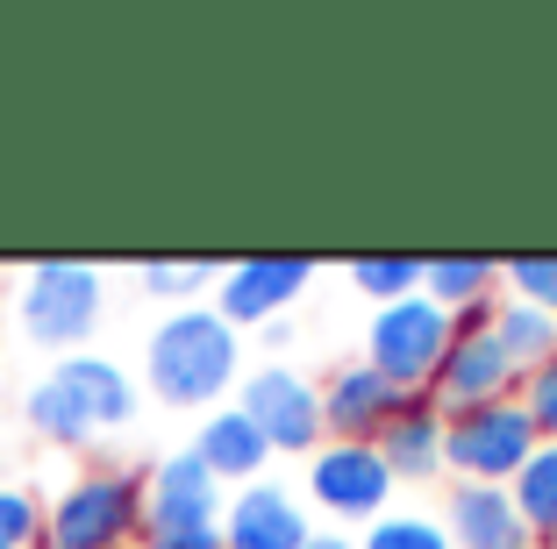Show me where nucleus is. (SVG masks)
<instances>
[{
	"instance_id": "1",
	"label": "nucleus",
	"mask_w": 557,
	"mask_h": 549,
	"mask_svg": "<svg viewBox=\"0 0 557 549\" xmlns=\"http://www.w3.org/2000/svg\"><path fill=\"white\" fill-rule=\"evenodd\" d=\"M144 386L164 414H214L222 392L244 386V328L214 314V300L172 308L144 342Z\"/></svg>"
},
{
	"instance_id": "2",
	"label": "nucleus",
	"mask_w": 557,
	"mask_h": 549,
	"mask_svg": "<svg viewBox=\"0 0 557 549\" xmlns=\"http://www.w3.org/2000/svg\"><path fill=\"white\" fill-rule=\"evenodd\" d=\"M22 421L50 450H94L100 436H122L136 421V378L108 350H72L22 392Z\"/></svg>"
},
{
	"instance_id": "3",
	"label": "nucleus",
	"mask_w": 557,
	"mask_h": 549,
	"mask_svg": "<svg viewBox=\"0 0 557 549\" xmlns=\"http://www.w3.org/2000/svg\"><path fill=\"white\" fill-rule=\"evenodd\" d=\"M36 549H144V471L86 464L50 492Z\"/></svg>"
},
{
	"instance_id": "4",
	"label": "nucleus",
	"mask_w": 557,
	"mask_h": 549,
	"mask_svg": "<svg viewBox=\"0 0 557 549\" xmlns=\"http://www.w3.org/2000/svg\"><path fill=\"white\" fill-rule=\"evenodd\" d=\"M100 314H108V278H100V264L86 258H36L29 272H22V292H15V322L22 336L36 342V350H86L100 328Z\"/></svg>"
},
{
	"instance_id": "5",
	"label": "nucleus",
	"mask_w": 557,
	"mask_h": 549,
	"mask_svg": "<svg viewBox=\"0 0 557 549\" xmlns=\"http://www.w3.org/2000/svg\"><path fill=\"white\" fill-rule=\"evenodd\" d=\"M450 336H458V322H450L436 300L408 292L394 308H372V322H364V364H372L379 378H394V392L422 400V392L436 386L443 357H450Z\"/></svg>"
},
{
	"instance_id": "6",
	"label": "nucleus",
	"mask_w": 557,
	"mask_h": 549,
	"mask_svg": "<svg viewBox=\"0 0 557 549\" xmlns=\"http://www.w3.org/2000/svg\"><path fill=\"white\" fill-rule=\"evenodd\" d=\"M536 421H529L522 392L515 400H486V407H458L443 414V471L465 485H508L515 471L536 457Z\"/></svg>"
},
{
	"instance_id": "7",
	"label": "nucleus",
	"mask_w": 557,
	"mask_h": 549,
	"mask_svg": "<svg viewBox=\"0 0 557 549\" xmlns=\"http://www.w3.org/2000/svg\"><path fill=\"white\" fill-rule=\"evenodd\" d=\"M236 407L250 414V428L264 436V450L272 457H314L329 442V421H322V386H314L308 372H294V364H258V372H244V386H236Z\"/></svg>"
},
{
	"instance_id": "8",
	"label": "nucleus",
	"mask_w": 557,
	"mask_h": 549,
	"mask_svg": "<svg viewBox=\"0 0 557 549\" xmlns=\"http://www.w3.org/2000/svg\"><path fill=\"white\" fill-rule=\"evenodd\" d=\"M308 507H322L336 528L344 521L372 528L379 514H394V471H386L379 442H322L308 457Z\"/></svg>"
},
{
	"instance_id": "9",
	"label": "nucleus",
	"mask_w": 557,
	"mask_h": 549,
	"mask_svg": "<svg viewBox=\"0 0 557 549\" xmlns=\"http://www.w3.org/2000/svg\"><path fill=\"white\" fill-rule=\"evenodd\" d=\"M222 492L230 485L214 478L194 450H172L144 471V542L150 535H214L222 528Z\"/></svg>"
},
{
	"instance_id": "10",
	"label": "nucleus",
	"mask_w": 557,
	"mask_h": 549,
	"mask_svg": "<svg viewBox=\"0 0 557 549\" xmlns=\"http://www.w3.org/2000/svg\"><path fill=\"white\" fill-rule=\"evenodd\" d=\"M493 308H500V300H493ZM493 308L486 314H465L458 336H450V357H443L436 386H429V400H436L443 414H458V407H486V400H515V392H522L515 357L500 350V336H493Z\"/></svg>"
},
{
	"instance_id": "11",
	"label": "nucleus",
	"mask_w": 557,
	"mask_h": 549,
	"mask_svg": "<svg viewBox=\"0 0 557 549\" xmlns=\"http://www.w3.org/2000/svg\"><path fill=\"white\" fill-rule=\"evenodd\" d=\"M214 286H222L214 314L230 328H264V322H286V308L314 286V258H236L222 264Z\"/></svg>"
},
{
	"instance_id": "12",
	"label": "nucleus",
	"mask_w": 557,
	"mask_h": 549,
	"mask_svg": "<svg viewBox=\"0 0 557 549\" xmlns=\"http://www.w3.org/2000/svg\"><path fill=\"white\" fill-rule=\"evenodd\" d=\"M308 535H314L308 500L278 478L236 485L222 507V549H308Z\"/></svg>"
},
{
	"instance_id": "13",
	"label": "nucleus",
	"mask_w": 557,
	"mask_h": 549,
	"mask_svg": "<svg viewBox=\"0 0 557 549\" xmlns=\"http://www.w3.org/2000/svg\"><path fill=\"white\" fill-rule=\"evenodd\" d=\"M400 407H408V392H394V378H379L364 357H350V364H336V372L322 378L329 442H379Z\"/></svg>"
},
{
	"instance_id": "14",
	"label": "nucleus",
	"mask_w": 557,
	"mask_h": 549,
	"mask_svg": "<svg viewBox=\"0 0 557 549\" xmlns=\"http://www.w3.org/2000/svg\"><path fill=\"white\" fill-rule=\"evenodd\" d=\"M443 535H450V549H536V535H529V521L515 514L508 485H465L450 478V500H443Z\"/></svg>"
},
{
	"instance_id": "15",
	"label": "nucleus",
	"mask_w": 557,
	"mask_h": 549,
	"mask_svg": "<svg viewBox=\"0 0 557 549\" xmlns=\"http://www.w3.org/2000/svg\"><path fill=\"white\" fill-rule=\"evenodd\" d=\"M186 450H194L222 485H230V492H236V485H258L264 464H272V450H264V436L250 428L244 407H214V414H200V428H194V442H186Z\"/></svg>"
},
{
	"instance_id": "16",
	"label": "nucleus",
	"mask_w": 557,
	"mask_h": 549,
	"mask_svg": "<svg viewBox=\"0 0 557 549\" xmlns=\"http://www.w3.org/2000/svg\"><path fill=\"white\" fill-rule=\"evenodd\" d=\"M379 457L394 471V485H429L443 478V407L429 400H408L394 421H386V436H379Z\"/></svg>"
},
{
	"instance_id": "17",
	"label": "nucleus",
	"mask_w": 557,
	"mask_h": 549,
	"mask_svg": "<svg viewBox=\"0 0 557 549\" xmlns=\"http://www.w3.org/2000/svg\"><path fill=\"white\" fill-rule=\"evenodd\" d=\"M422 300H436L450 322L486 314L500 300V258H429L422 264Z\"/></svg>"
},
{
	"instance_id": "18",
	"label": "nucleus",
	"mask_w": 557,
	"mask_h": 549,
	"mask_svg": "<svg viewBox=\"0 0 557 549\" xmlns=\"http://www.w3.org/2000/svg\"><path fill=\"white\" fill-rule=\"evenodd\" d=\"M493 336H500V350L515 357V372L529 378L543 357H557V314L522 308V300H508V292H500V308H493Z\"/></svg>"
},
{
	"instance_id": "19",
	"label": "nucleus",
	"mask_w": 557,
	"mask_h": 549,
	"mask_svg": "<svg viewBox=\"0 0 557 549\" xmlns=\"http://www.w3.org/2000/svg\"><path fill=\"white\" fill-rule=\"evenodd\" d=\"M508 500H515V514L529 521V535L550 542L557 535V442H536V457L508 478Z\"/></svg>"
},
{
	"instance_id": "20",
	"label": "nucleus",
	"mask_w": 557,
	"mask_h": 549,
	"mask_svg": "<svg viewBox=\"0 0 557 549\" xmlns=\"http://www.w3.org/2000/svg\"><path fill=\"white\" fill-rule=\"evenodd\" d=\"M422 264L429 258H400V250H372V258H350V286L372 300V308H394L408 292H422Z\"/></svg>"
},
{
	"instance_id": "21",
	"label": "nucleus",
	"mask_w": 557,
	"mask_h": 549,
	"mask_svg": "<svg viewBox=\"0 0 557 549\" xmlns=\"http://www.w3.org/2000/svg\"><path fill=\"white\" fill-rule=\"evenodd\" d=\"M214 258H144L136 264V286L158 292V300H172V308H194V292L214 286Z\"/></svg>"
},
{
	"instance_id": "22",
	"label": "nucleus",
	"mask_w": 557,
	"mask_h": 549,
	"mask_svg": "<svg viewBox=\"0 0 557 549\" xmlns=\"http://www.w3.org/2000/svg\"><path fill=\"white\" fill-rule=\"evenodd\" d=\"M500 286H508V300H522V308L557 314V250H522V258H508L500 264Z\"/></svg>"
},
{
	"instance_id": "23",
	"label": "nucleus",
	"mask_w": 557,
	"mask_h": 549,
	"mask_svg": "<svg viewBox=\"0 0 557 549\" xmlns=\"http://www.w3.org/2000/svg\"><path fill=\"white\" fill-rule=\"evenodd\" d=\"M358 549H450V535L436 514H379L358 535Z\"/></svg>"
},
{
	"instance_id": "24",
	"label": "nucleus",
	"mask_w": 557,
	"mask_h": 549,
	"mask_svg": "<svg viewBox=\"0 0 557 549\" xmlns=\"http://www.w3.org/2000/svg\"><path fill=\"white\" fill-rule=\"evenodd\" d=\"M44 535V500L29 485H0V549H36Z\"/></svg>"
},
{
	"instance_id": "25",
	"label": "nucleus",
	"mask_w": 557,
	"mask_h": 549,
	"mask_svg": "<svg viewBox=\"0 0 557 549\" xmlns=\"http://www.w3.org/2000/svg\"><path fill=\"white\" fill-rule=\"evenodd\" d=\"M522 407H529V421H536V436L557 442V357H543L536 372L522 378Z\"/></svg>"
},
{
	"instance_id": "26",
	"label": "nucleus",
	"mask_w": 557,
	"mask_h": 549,
	"mask_svg": "<svg viewBox=\"0 0 557 549\" xmlns=\"http://www.w3.org/2000/svg\"><path fill=\"white\" fill-rule=\"evenodd\" d=\"M144 549H222V528L214 535H150Z\"/></svg>"
},
{
	"instance_id": "27",
	"label": "nucleus",
	"mask_w": 557,
	"mask_h": 549,
	"mask_svg": "<svg viewBox=\"0 0 557 549\" xmlns=\"http://www.w3.org/2000/svg\"><path fill=\"white\" fill-rule=\"evenodd\" d=\"M308 549H358V542H350L344 528H314V535H308Z\"/></svg>"
},
{
	"instance_id": "28",
	"label": "nucleus",
	"mask_w": 557,
	"mask_h": 549,
	"mask_svg": "<svg viewBox=\"0 0 557 549\" xmlns=\"http://www.w3.org/2000/svg\"><path fill=\"white\" fill-rule=\"evenodd\" d=\"M536 549H557V535H550V542H536Z\"/></svg>"
}]
</instances>
